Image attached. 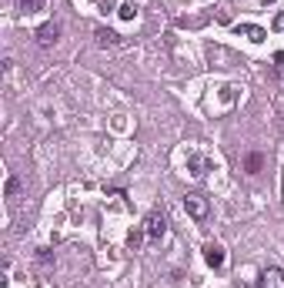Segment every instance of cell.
Here are the masks:
<instances>
[{"mask_svg":"<svg viewBox=\"0 0 284 288\" xmlns=\"http://www.w3.org/2000/svg\"><path fill=\"white\" fill-rule=\"evenodd\" d=\"M144 231H147L151 241H161V238L167 235V218H164L161 208H151V211H147V218H144Z\"/></svg>","mask_w":284,"mask_h":288,"instance_id":"6da1fadb","label":"cell"},{"mask_svg":"<svg viewBox=\"0 0 284 288\" xmlns=\"http://www.w3.org/2000/svg\"><path fill=\"white\" fill-rule=\"evenodd\" d=\"M34 37H37V47L50 51V47H57V40H60V24H57V20H47V24H40L37 30H34Z\"/></svg>","mask_w":284,"mask_h":288,"instance_id":"7a4b0ae2","label":"cell"},{"mask_svg":"<svg viewBox=\"0 0 284 288\" xmlns=\"http://www.w3.org/2000/svg\"><path fill=\"white\" fill-rule=\"evenodd\" d=\"M184 211H188L194 221H208L211 205H208V198H204V194H188V198H184Z\"/></svg>","mask_w":284,"mask_h":288,"instance_id":"3957f363","label":"cell"},{"mask_svg":"<svg viewBox=\"0 0 284 288\" xmlns=\"http://www.w3.org/2000/svg\"><path fill=\"white\" fill-rule=\"evenodd\" d=\"M94 40H97V47H124V37L114 34L111 27H94Z\"/></svg>","mask_w":284,"mask_h":288,"instance_id":"277c9868","label":"cell"},{"mask_svg":"<svg viewBox=\"0 0 284 288\" xmlns=\"http://www.w3.org/2000/svg\"><path fill=\"white\" fill-rule=\"evenodd\" d=\"M258 288H284V268H264L258 275Z\"/></svg>","mask_w":284,"mask_h":288,"instance_id":"5b68a950","label":"cell"},{"mask_svg":"<svg viewBox=\"0 0 284 288\" xmlns=\"http://www.w3.org/2000/svg\"><path fill=\"white\" fill-rule=\"evenodd\" d=\"M224 248L217 245V241H208L204 245V262H208V268H224Z\"/></svg>","mask_w":284,"mask_h":288,"instance_id":"8992f818","label":"cell"},{"mask_svg":"<svg viewBox=\"0 0 284 288\" xmlns=\"http://www.w3.org/2000/svg\"><path fill=\"white\" fill-rule=\"evenodd\" d=\"M211 168H214V161L204 157V154H190V157H188V171L194 174V178H204Z\"/></svg>","mask_w":284,"mask_h":288,"instance_id":"52a82bcc","label":"cell"},{"mask_svg":"<svg viewBox=\"0 0 284 288\" xmlns=\"http://www.w3.org/2000/svg\"><path fill=\"white\" fill-rule=\"evenodd\" d=\"M237 34H241V37H247L251 44H264V37H267L264 27H254V24H241V27H237Z\"/></svg>","mask_w":284,"mask_h":288,"instance_id":"ba28073f","label":"cell"},{"mask_svg":"<svg viewBox=\"0 0 284 288\" xmlns=\"http://www.w3.org/2000/svg\"><path fill=\"white\" fill-rule=\"evenodd\" d=\"M261 168H264V154H261V151H251L244 157V171L247 174H261Z\"/></svg>","mask_w":284,"mask_h":288,"instance_id":"9c48e42d","label":"cell"},{"mask_svg":"<svg viewBox=\"0 0 284 288\" xmlns=\"http://www.w3.org/2000/svg\"><path fill=\"white\" fill-rule=\"evenodd\" d=\"M44 3H47V0H20L17 7H20L24 17H30V14H40V10H44Z\"/></svg>","mask_w":284,"mask_h":288,"instance_id":"30bf717a","label":"cell"},{"mask_svg":"<svg viewBox=\"0 0 284 288\" xmlns=\"http://www.w3.org/2000/svg\"><path fill=\"white\" fill-rule=\"evenodd\" d=\"M144 238H147V231H144V228H134L131 235H127V245H131V248L137 251V248H141V241H144Z\"/></svg>","mask_w":284,"mask_h":288,"instance_id":"8fae6325","label":"cell"},{"mask_svg":"<svg viewBox=\"0 0 284 288\" xmlns=\"http://www.w3.org/2000/svg\"><path fill=\"white\" fill-rule=\"evenodd\" d=\"M37 262L44 265V268H50V265H54V251L50 248H37Z\"/></svg>","mask_w":284,"mask_h":288,"instance_id":"7c38bea8","label":"cell"},{"mask_svg":"<svg viewBox=\"0 0 284 288\" xmlns=\"http://www.w3.org/2000/svg\"><path fill=\"white\" fill-rule=\"evenodd\" d=\"M117 14H120V20H134V3H120Z\"/></svg>","mask_w":284,"mask_h":288,"instance_id":"4fadbf2b","label":"cell"},{"mask_svg":"<svg viewBox=\"0 0 284 288\" xmlns=\"http://www.w3.org/2000/svg\"><path fill=\"white\" fill-rule=\"evenodd\" d=\"M17 191H20V181L10 178V181H7V198H17Z\"/></svg>","mask_w":284,"mask_h":288,"instance_id":"5bb4252c","label":"cell"},{"mask_svg":"<svg viewBox=\"0 0 284 288\" xmlns=\"http://www.w3.org/2000/svg\"><path fill=\"white\" fill-rule=\"evenodd\" d=\"M274 60H278V64L284 67V51H278V54H274Z\"/></svg>","mask_w":284,"mask_h":288,"instance_id":"9a60e30c","label":"cell"},{"mask_svg":"<svg viewBox=\"0 0 284 288\" xmlns=\"http://www.w3.org/2000/svg\"><path fill=\"white\" fill-rule=\"evenodd\" d=\"M261 3H264V7H271V3H278V0H261Z\"/></svg>","mask_w":284,"mask_h":288,"instance_id":"2e32d148","label":"cell"}]
</instances>
